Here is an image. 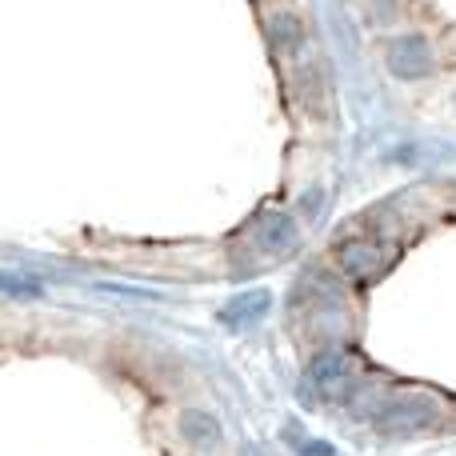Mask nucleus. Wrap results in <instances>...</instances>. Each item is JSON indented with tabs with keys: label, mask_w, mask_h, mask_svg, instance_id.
Here are the masks:
<instances>
[{
	"label": "nucleus",
	"mask_w": 456,
	"mask_h": 456,
	"mask_svg": "<svg viewBox=\"0 0 456 456\" xmlns=\"http://www.w3.org/2000/svg\"><path fill=\"white\" fill-rule=\"evenodd\" d=\"M297 240H300V232H297V221H292L289 213H276L260 224V244H265L268 252H292Z\"/></svg>",
	"instance_id": "nucleus-7"
},
{
	"label": "nucleus",
	"mask_w": 456,
	"mask_h": 456,
	"mask_svg": "<svg viewBox=\"0 0 456 456\" xmlns=\"http://www.w3.org/2000/svg\"><path fill=\"white\" fill-rule=\"evenodd\" d=\"M305 456H332V449H329L324 441H313V444L305 449Z\"/></svg>",
	"instance_id": "nucleus-10"
},
{
	"label": "nucleus",
	"mask_w": 456,
	"mask_h": 456,
	"mask_svg": "<svg viewBox=\"0 0 456 456\" xmlns=\"http://www.w3.org/2000/svg\"><path fill=\"white\" fill-rule=\"evenodd\" d=\"M268 40H273L276 53H297L305 45V24L292 12H276V16H268Z\"/></svg>",
	"instance_id": "nucleus-8"
},
{
	"label": "nucleus",
	"mask_w": 456,
	"mask_h": 456,
	"mask_svg": "<svg viewBox=\"0 0 456 456\" xmlns=\"http://www.w3.org/2000/svg\"><path fill=\"white\" fill-rule=\"evenodd\" d=\"M385 61H388V72H393L396 80H425L428 72L436 69L433 45H428L425 37H417V32H409V37H396L393 45H388Z\"/></svg>",
	"instance_id": "nucleus-2"
},
{
	"label": "nucleus",
	"mask_w": 456,
	"mask_h": 456,
	"mask_svg": "<svg viewBox=\"0 0 456 456\" xmlns=\"http://www.w3.org/2000/svg\"><path fill=\"white\" fill-rule=\"evenodd\" d=\"M268 305H273V297H268L265 289L240 292V297H232V300H228V305H224L221 321H224V324H232V329H244V324L260 321V316L268 313Z\"/></svg>",
	"instance_id": "nucleus-5"
},
{
	"label": "nucleus",
	"mask_w": 456,
	"mask_h": 456,
	"mask_svg": "<svg viewBox=\"0 0 456 456\" xmlns=\"http://www.w3.org/2000/svg\"><path fill=\"white\" fill-rule=\"evenodd\" d=\"M0 292H8V297H40V284L37 281H24V276L0 273Z\"/></svg>",
	"instance_id": "nucleus-9"
},
{
	"label": "nucleus",
	"mask_w": 456,
	"mask_h": 456,
	"mask_svg": "<svg viewBox=\"0 0 456 456\" xmlns=\"http://www.w3.org/2000/svg\"><path fill=\"white\" fill-rule=\"evenodd\" d=\"M436 417H441V404L428 393H404V396H393L388 404H380L377 428L385 436H417L425 428H433Z\"/></svg>",
	"instance_id": "nucleus-1"
},
{
	"label": "nucleus",
	"mask_w": 456,
	"mask_h": 456,
	"mask_svg": "<svg viewBox=\"0 0 456 456\" xmlns=\"http://www.w3.org/2000/svg\"><path fill=\"white\" fill-rule=\"evenodd\" d=\"M308 380L316 385L321 396H345L348 385H353V356L348 353H324L313 361L308 369Z\"/></svg>",
	"instance_id": "nucleus-4"
},
{
	"label": "nucleus",
	"mask_w": 456,
	"mask_h": 456,
	"mask_svg": "<svg viewBox=\"0 0 456 456\" xmlns=\"http://www.w3.org/2000/svg\"><path fill=\"white\" fill-rule=\"evenodd\" d=\"M337 265L345 276H356V281H377L388 268V252L380 248L377 240H340L337 244Z\"/></svg>",
	"instance_id": "nucleus-3"
},
{
	"label": "nucleus",
	"mask_w": 456,
	"mask_h": 456,
	"mask_svg": "<svg viewBox=\"0 0 456 456\" xmlns=\"http://www.w3.org/2000/svg\"><path fill=\"white\" fill-rule=\"evenodd\" d=\"M181 436H184L189 444H197V449H213V444H221L224 428H221V420H216L213 412L189 409V412L181 417Z\"/></svg>",
	"instance_id": "nucleus-6"
}]
</instances>
